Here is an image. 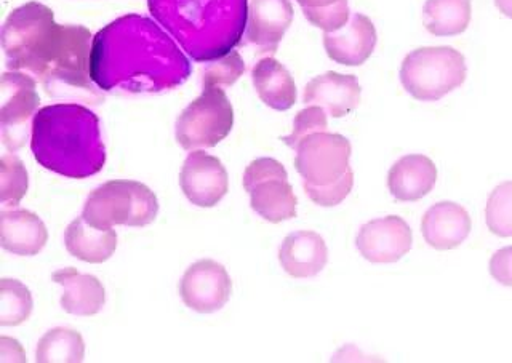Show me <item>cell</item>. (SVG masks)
Listing matches in <instances>:
<instances>
[{"mask_svg":"<svg viewBox=\"0 0 512 363\" xmlns=\"http://www.w3.org/2000/svg\"><path fill=\"white\" fill-rule=\"evenodd\" d=\"M92 32L79 24H58L52 8L28 2L15 8L2 28L8 71L26 72L48 96H87L101 100L90 74Z\"/></svg>","mask_w":512,"mask_h":363,"instance_id":"cell-1","label":"cell"},{"mask_svg":"<svg viewBox=\"0 0 512 363\" xmlns=\"http://www.w3.org/2000/svg\"><path fill=\"white\" fill-rule=\"evenodd\" d=\"M188 56L148 16H120L93 37L90 74L103 92L159 93L191 76Z\"/></svg>","mask_w":512,"mask_h":363,"instance_id":"cell-2","label":"cell"},{"mask_svg":"<svg viewBox=\"0 0 512 363\" xmlns=\"http://www.w3.org/2000/svg\"><path fill=\"white\" fill-rule=\"evenodd\" d=\"M31 151L48 172L72 180L98 175L106 164L100 119L74 103L50 104L32 119Z\"/></svg>","mask_w":512,"mask_h":363,"instance_id":"cell-3","label":"cell"},{"mask_svg":"<svg viewBox=\"0 0 512 363\" xmlns=\"http://www.w3.org/2000/svg\"><path fill=\"white\" fill-rule=\"evenodd\" d=\"M148 8L196 63L228 55L247 31L248 0H148Z\"/></svg>","mask_w":512,"mask_h":363,"instance_id":"cell-4","label":"cell"},{"mask_svg":"<svg viewBox=\"0 0 512 363\" xmlns=\"http://www.w3.org/2000/svg\"><path fill=\"white\" fill-rule=\"evenodd\" d=\"M348 138L336 133L309 135L296 148L295 168L303 178L304 192L319 207H336L354 186Z\"/></svg>","mask_w":512,"mask_h":363,"instance_id":"cell-5","label":"cell"},{"mask_svg":"<svg viewBox=\"0 0 512 363\" xmlns=\"http://www.w3.org/2000/svg\"><path fill=\"white\" fill-rule=\"evenodd\" d=\"M159 213L156 194L138 181L114 180L90 192L82 218L95 228L114 226L143 228L154 223Z\"/></svg>","mask_w":512,"mask_h":363,"instance_id":"cell-6","label":"cell"},{"mask_svg":"<svg viewBox=\"0 0 512 363\" xmlns=\"http://www.w3.org/2000/svg\"><path fill=\"white\" fill-rule=\"evenodd\" d=\"M468 66L463 53L452 47H421L405 56L400 82L415 100L439 101L464 84Z\"/></svg>","mask_w":512,"mask_h":363,"instance_id":"cell-7","label":"cell"},{"mask_svg":"<svg viewBox=\"0 0 512 363\" xmlns=\"http://www.w3.org/2000/svg\"><path fill=\"white\" fill-rule=\"evenodd\" d=\"M234 109L221 87L204 88L176 119L175 136L186 151L215 148L231 133Z\"/></svg>","mask_w":512,"mask_h":363,"instance_id":"cell-8","label":"cell"},{"mask_svg":"<svg viewBox=\"0 0 512 363\" xmlns=\"http://www.w3.org/2000/svg\"><path fill=\"white\" fill-rule=\"evenodd\" d=\"M37 80L26 72L8 71L0 77V128L8 151H18L28 141L29 122L39 109Z\"/></svg>","mask_w":512,"mask_h":363,"instance_id":"cell-9","label":"cell"},{"mask_svg":"<svg viewBox=\"0 0 512 363\" xmlns=\"http://www.w3.org/2000/svg\"><path fill=\"white\" fill-rule=\"evenodd\" d=\"M232 293V280L223 264L200 260L184 272L180 284L183 303L199 314H213L226 306Z\"/></svg>","mask_w":512,"mask_h":363,"instance_id":"cell-10","label":"cell"},{"mask_svg":"<svg viewBox=\"0 0 512 363\" xmlns=\"http://www.w3.org/2000/svg\"><path fill=\"white\" fill-rule=\"evenodd\" d=\"M180 186L192 205L212 208L228 194L229 176L218 157L191 151L181 168Z\"/></svg>","mask_w":512,"mask_h":363,"instance_id":"cell-11","label":"cell"},{"mask_svg":"<svg viewBox=\"0 0 512 363\" xmlns=\"http://www.w3.org/2000/svg\"><path fill=\"white\" fill-rule=\"evenodd\" d=\"M412 229L400 216H386L360 228L356 245L360 255L373 264H392L412 250Z\"/></svg>","mask_w":512,"mask_h":363,"instance_id":"cell-12","label":"cell"},{"mask_svg":"<svg viewBox=\"0 0 512 363\" xmlns=\"http://www.w3.org/2000/svg\"><path fill=\"white\" fill-rule=\"evenodd\" d=\"M293 13L290 0H252L245 39L258 48V53H276L280 40L292 26Z\"/></svg>","mask_w":512,"mask_h":363,"instance_id":"cell-13","label":"cell"},{"mask_svg":"<svg viewBox=\"0 0 512 363\" xmlns=\"http://www.w3.org/2000/svg\"><path fill=\"white\" fill-rule=\"evenodd\" d=\"M378 34L368 16L354 13L343 29L324 32V47L328 58L343 66H360L375 52Z\"/></svg>","mask_w":512,"mask_h":363,"instance_id":"cell-14","label":"cell"},{"mask_svg":"<svg viewBox=\"0 0 512 363\" xmlns=\"http://www.w3.org/2000/svg\"><path fill=\"white\" fill-rule=\"evenodd\" d=\"M360 96L362 88L356 76L328 71L306 85L303 101L306 106H320L328 116L340 119L359 106Z\"/></svg>","mask_w":512,"mask_h":363,"instance_id":"cell-15","label":"cell"},{"mask_svg":"<svg viewBox=\"0 0 512 363\" xmlns=\"http://www.w3.org/2000/svg\"><path fill=\"white\" fill-rule=\"evenodd\" d=\"M472 221L466 208L455 202H439L424 213L421 221L426 244L439 252L460 247L468 239Z\"/></svg>","mask_w":512,"mask_h":363,"instance_id":"cell-16","label":"cell"},{"mask_svg":"<svg viewBox=\"0 0 512 363\" xmlns=\"http://www.w3.org/2000/svg\"><path fill=\"white\" fill-rule=\"evenodd\" d=\"M279 261L288 276L311 279L319 276L327 266V244L317 232H293L280 245Z\"/></svg>","mask_w":512,"mask_h":363,"instance_id":"cell-17","label":"cell"},{"mask_svg":"<svg viewBox=\"0 0 512 363\" xmlns=\"http://www.w3.org/2000/svg\"><path fill=\"white\" fill-rule=\"evenodd\" d=\"M44 221L28 210L0 212V244L5 252L16 256H36L47 245Z\"/></svg>","mask_w":512,"mask_h":363,"instance_id":"cell-18","label":"cell"},{"mask_svg":"<svg viewBox=\"0 0 512 363\" xmlns=\"http://www.w3.org/2000/svg\"><path fill=\"white\" fill-rule=\"evenodd\" d=\"M437 181V167L429 157H400L388 173V188L399 202H416L428 196Z\"/></svg>","mask_w":512,"mask_h":363,"instance_id":"cell-19","label":"cell"},{"mask_svg":"<svg viewBox=\"0 0 512 363\" xmlns=\"http://www.w3.org/2000/svg\"><path fill=\"white\" fill-rule=\"evenodd\" d=\"M53 282L63 287L61 308L71 316H96L106 304V290L95 276L82 274L76 268L60 269Z\"/></svg>","mask_w":512,"mask_h":363,"instance_id":"cell-20","label":"cell"},{"mask_svg":"<svg viewBox=\"0 0 512 363\" xmlns=\"http://www.w3.org/2000/svg\"><path fill=\"white\" fill-rule=\"evenodd\" d=\"M64 245L69 255L84 263L101 264L108 261L117 248L114 229L95 228L80 216L72 221L64 234Z\"/></svg>","mask_w":512,"mask_h":363,"instance_id":"cell-21","label":"cell"},{"mask_svg":"<svg viewBox=\"0 0 512 363\" xmlns=\"http://www.w3.org/2000/svg\"><path fill=\"white\" fill-rule=\"evenodd\" d=\"M253 87L266 106L276 111H288L296 103V85L292 74L276 58L268 56L255 64Z\"/></svg>","mask_w":512,"mask_h":363,"instance_id":"cell-22","label":"cell"},{"mask_svg":"<svg viewBox=\"0 0 512 363\" xmlns=\"http://www.w3.org/2000/svg\"><path fill=\"white\" fill-rule=\"evenodd\" d=\"M248 194H250L253 212L258 213L269 223H282L296 216L298 200L292 184L288 183V178L279 176V178L261 181L255 184Z\"/></svg>","mask_w":512,"mask_h":363,"instance_id":"cell-23","label":"cell"},{"mask_svg":"<svg viewBox=\"0 0 512 363\" xmlns=\"http://www.w3.org/2000/svg\"><path fill=\"white\" fill-rule=\"evenodd\" d=\"M471 16V0H426L423 7L424 28L437 37L463 34Z\"/></svg>","mask_w":512,"mask_h":363,"instance_id":"cell-24","label":"cell"},{"mask_svg":"<svg viewBox=\"0 0 512 363\" xmlns=\"http://www.w3.org/2000/svg\"><path fill=\"white\" fill-rule=\"evenodd\" d=\"M84 357V338L71 328H52L37 344V363H79Z\"/></svg>","mask_w":512,"mask_h":363,"instance_id":"cell-25","label":"cell"},{"mask_svg":"<svg viewBox=\"0 0 512 363\" xmlns=\"http://www.w3.org/2000/svg\"><path fill=\"white\" fill-rule=\"evenodd\" d=\"M32 295L20 280H0V325L18 327L31 317Z\"/></svg>","mask_w":512,"mask_h":363,"instance_id":"cell-26","label":"cell"},{"mask_svg":"<svg viewBox=\"0 0 512 363\" xmlns=\"http://www.w3.org/2000/svg\"><path fill=\"white\" fill-rule=\"evenodd\" d=\"M306 20L324 32H336L349 23L348 0H296Z\"/></svg>","mask_w":512,"mask_h":363,"instance_id":"cell-27","label":"cell"},{"mask_svg":"<svg viewBox=\"0 0 512 363\" xmlns=\"http://www.w3.org/2000/svg\"><path fill=\"white\" fill-rule=\"evenodd\" d=\"M29 178L23 160L15 154H4L0 159V202L16 207L28 192Z\"/></svg>","mask_w":512,"mask_h":363,"instance_id":"cell-28","label":"cell"},{"mask_svg":"<svg viewBox=\"0 0 512 363\" xmlns=\"http://www.w3.org/2000/svg\"><path fill=\"white\" fill-rule=\"evenodd\" d=\"M485 221L498 237H512V181L493 189L485 207Z\"/></svg>","mask_w":512,"mask_h":363,"instance_id":"cell-29","label":"cell"},{"mask_svg":"<svg viewBox=\"0 0 512 363\" xmlns=\"http://www.w3.org/2000/svg\"><path fill=\"white\" fill-rule=\"evenodd\" d=\"M245 72V63L239 53L232 50L218 60L210 61L202 74V88L231 87Z\"/></svg>","mask_w":512,"mask_h":363,"instance_id":"cell-30","label":"cell"},{"mask_svg":"<svg viewBox=\"0 0 512 363\" xmlns=\"http://www.w3.org/2000/svg\"><path fill=\"white\" fill-rule=\"evenodd\" d=\"M328 120L327 112L320 106H308L303 111L296 114L293 120V130L288 136H284L282 141L287 144L288 148H298V144L306 138V136L314 135V133L327 132Z\"/></svg>","mask_w":512,"mask_h":363,"instance_id":"cell-31","label":"cell"},{"mask_svg":"<svg viewBox=\"0 0 512 363\" xmlns=\"http://www.w3.org/2000/svg\"><path fill=\"white\" fill-rule=\"evenodd\" d=\"M288 178L287 170L284 165L277 162L276 159L271 157H261V159L253 160L252 164L245 168L244 173V188L245 191L255 186V184L261 183V181L271 180V178Z\"/></svg>","mask_w":512,"mask_h":363,"instance_id":"cell-32","label":"cell"},{"mask_svg":"<svg viewBox=\"0 0 512 363\" xmlns=\"http://www.w3.org/2000/svg\"><path fill=\"white\" fill-rule=\"evenodd\" d=\"M488 269H490V276L498 284L504 285V287H512V245L498 250L492 256Z\"/></svg>","mask_w":512,"mask_h":363,"instance_id":"cell-33","label":"cell"},{"mask_svg":"<svg viewBox=\"0 0 512 363\" xmlns=\"http://www.w3.org/2000/svg\"><path fill=\"white\" fill-rule=\"evenodd\" d=\"M0 362H28L20 343L7 336L0 338Z\"/></svg>","mask_w":512,"mask_h":363,"instance_id":"cell-34","label":"cell"},{"mask_svg":"<svg viewBox=\"0 0 512 363\" xmlns=\"http://www.w3.org/2000/svg\"><path fill=\"white\" fill-rule=\"evenodd\" d=\"M495 5L504 16L512 18V0H495Z\"/></svg>","mask_w":512,"mask_h":363,"instance_id":"cell-35","label":"cell"}]
</instances>
